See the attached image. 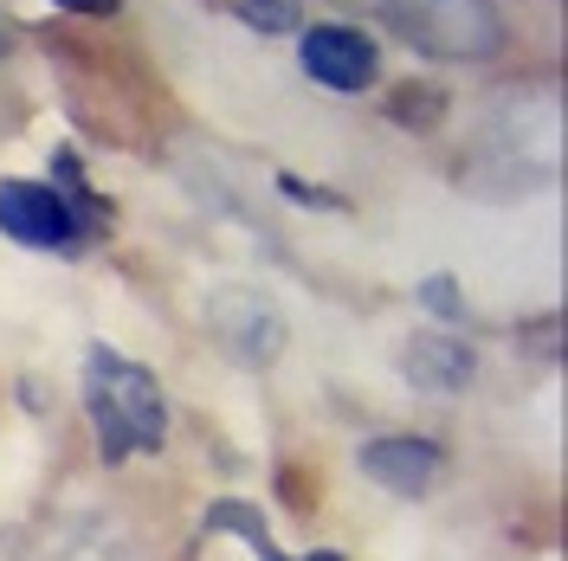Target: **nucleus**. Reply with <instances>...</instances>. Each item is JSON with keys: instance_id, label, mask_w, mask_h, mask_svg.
<instances>
[{"instance_id": "nucleus-1", "label": "nucleus", "mask_w": 568, "mask_h": 561, "mask_svg": "<svg viewBox=\"0 0 568 561\" xmlns=\"http://www.w3.org/2000/svg\"><path fill=\"white\" fill-rule=\"evenodd\" d=\"M84 420H91L104 465L155 458L169 446V394L142 361H130L110 343H91L84 349Z\"/></svg>"}, {"instance_id": "nucleus-2", "label": "nucleus", "mask_w": 568, "mask_h": 561, "mask_svg": "<svg viewBox=\"0 0 568 561\" xmlns=\"http://www.w3.org/2000/svg\"><path fill=\"white\" fill-rule=\"evenodd\" d=\"M382 27L433 59H491L504 45L497 0H375Z\"/></svg>"}, {"instance_id": "nucleus-3", "label": "nucleus", "mask_w": 568, "mask_h": 561, "mask_svg": "<svg viewBox=\"0 0 568 561\" xmlns=\"http://www.w3.org/2000/svg\"><path fill=\"white\" fill-rule=\"evenodd\" d=\"M0 239L45 258H78L84 246H98V233L71 213L52 181H0Z\"/></svg>"}, {"instance_id": "nucleus-4", "label": "nucleus", "mask_w": 568, "mask_h": 561, "mask_svg": "<svg viewBox=\"0 0 568 561\" xmlns=\"http://www.w3.org/2000/svg\"><path fill=\"white\" fill-rule=\"evenodd\" d=\"M297 65H304V78L323 84V91L362 98V91H375V78H382V45H375V33H362L349 20H323V27L304 33Z\"/></svg>"}, {"instance_id": "nucleus-5", "label": "nucleus", "mask_w": 568, "mask_h": 561, "mask_svg": "<svg viewBox=\"0 0 568 561\" xmlns=\"http://www.w3.org/2000/svg\"><path fill=\"white\" fill-rule=\"evenodd\" d=\"M362 478L368 484H382L388 497H407V503H420L439 478H446V446L439 439H420V432H388V439H368L362 452Z\"/></svg>"}, {"instance_id": "nucleus-6", "label": "nucleus", "mask_w": 568, "mask_h": 561, "mask_svg": "<svg viewBox=\"0 0 568 561\" xmlns=\"http://www.w3.org/2000/svg\"><path fill=\"white\" fill-rule=\"evenodd\" d=\"M400 375L420 387V394H459V387H471V375H478V355L465 349L459 336L420 329V336L400 343Z\"/></svg>"}, {"instance_id": "nucleus-7", "label": "nucleus", "mask_w": 568, "mask_h": 561, "mask_svg": "<svg viewBox=\"0 0 568 561\" xmlns=\"http://www.w3.org/2000/svg\"><path fill=\"white\" fill-rule=\"evenodd\" d=\"M207 529L213 536H240L258 561H297L278 549V536H272V523H265V510L258 503H246V497H213L207 503Z\"/></svg>"}, {"instance_id": "nucleus-8", "label": "nucleus", "mask_w": 568, "mask_h": 561, "mask_svg": "<svg viewBox=\"0 0 568 561\" xmlns=\"http://www.w3.org/2000/svg\"><path fill=\"white\" fill-rule=\"evenodd\" d=\"M52 187L65 194L71 213H78V220H84L98 239H104L110 226H116V213H110V201L98 194V187H91V175H84V155H78V149H52Z\"/></svg>"}, {"instance_id": "nucleus-9", "label": "nucleus", "mask_w": 568, "mask_h": 561, "mask_svg": "<svg viewBox=\"0 0 568 561\" xmlns=\"http://www.w3.org/2000/svg\"><path fill=\"white\" fill-rule=\"evenodd\" d=\"M446 110H453V98H446L439 84H420V78H414V84H400V91L388 98V116L400 123V130H414V136L439 130V123H446Z\"/></svg>"}, {"instance_id": "nucleus-10", "label": "nucleus", "mask_w": 568, "mask_h": 561, "mask_svg": "<svg viewBox=\"0 0 568 561\" xmlns=\"http://www.w3.org/2000/svg\"><path fill=\"white\" fill-rule=\"evenodd\" d=\"M252 33H297L304 27V0H226Z\"/></svg>"}, {"instance_id": "nucleus-11", "label": "nucleus", "mask_w": 568, "mask_h": 561, "mask_svg": "<svg viewBox=\"0 0 568 561\" xmlns=\"http://www.w3.org/2000/svg\"><path fill=\"white\" fill-rule=\"evenodd\" d=\"M420 304L433 316H439V323H465V290H459V278H453V272H433V278H420Z\"/></svg>"}, {"instance_id": "nucleus-12", "label": "nucleus", "mask_w": 568, "mask_h": 561, "mask_svg": "<svg viewBox=\"0 0 568 561\" xmlns=\"http://www.w3.org/2000/svg\"><path fill=\"white\" fill-rule=\"evenodd\" d=\"M278 187H284V194H291V201H297V207H329V213H343V207H349V201H343L336 187H311V181H297V175H291V169H284V175H278Z\"/></svg>"}, {"instance_id": "nucleus-13", "label": "nucleus", "mask_w": 568, "mask_h": 561, "mask_svg": "<svg viewBox=\"0 0 568 561\" xmlns=\"http://www.w3.org/2000/svg\"><path fill=\"white\" fill-rule=\"evenodd\" d=\"M52 7H65V13H91V20H104V13H116L123 0H52Z\"/></svg>"}, {"instance_id": "nucleus-14", "label": "nucleus", "mask_w": 568, "mask_h": 561, "mask_svg": "<svg viewBox=\"0 0 568 561\" xmlns=\"http://www.w3.org/2000/svg\"><path fill=\"white\" fill-rule=\"evenodd\" d=\"M7 52H13V27H7V20H0V59H7Z\"/></svg>"}, {"instance_id": "nucleus-15", "label": "nucleus", "mask_w": 568, "mask_h": 561, "mask_svg": "<svg viewBox=\"0 0 568 561\" xmlns=\"http://www.w3.org/2000/svg\"><path fill=\"white\" fill-rule=\"evenodd\" d=\"M304 561H343V555H336V549H317V555H304Z\"/></svg>"}]
</instances>
